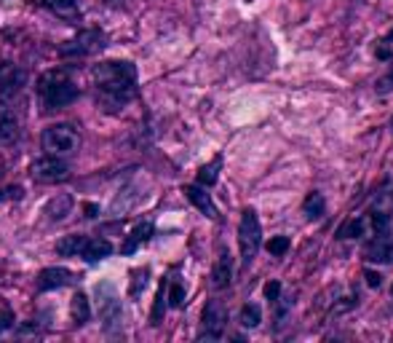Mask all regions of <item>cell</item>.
Returning a JSON list of instances; mask_svg holds the SVG:
<instances>
[{
  "instance_id": "1",
  "label": "cell",
  "mask_w": 393,
  "mask_h": 343,
  "mask_svg": "<svg viewBox=\"0 0 393 343\" xmlns=\"http://www.w3.org/2000/svg\"><path fill=\"white\" fill-rule=\"evenodd\" d=\"M94 78L96 89L108 97L118 99V102H126V99L134 97V89H137V67L126 60H110V62H99L94 67Z\"/></svg>"
},
{
  "instance_id": "2",
  "label": "cell",
  "mask_w": 393,
  "mask_h": 343,
  "mask_svg": "<svg viewBox=\"0 0 393 343\" xmlns=\"http://www.w3.org/2000/svg\"><path fill=\"white\" fill-rule=\"evenodd\" d=\"M38 97H40V105L43 111L54 113L67 108L70 102L78 99V86L72 84V78L62 70H48V73L40 75L38 81Z\"/></svg>"
},
{
  "instance_id": "3",
  "label": "cell",
  "mask_w": 393,
  "mask_h": 343,
  "mask_svg": "<svg viewBox=\"0 0 393 343\" xmlns=\"http://www.w3.org/2000/svg\"><path fill=\"white\" fill-rule=\"evenodd\" d=\"M40 145H43V150L51 153V156L64 159V156H72V153L81 147V135L72 129L70 123H57V126H48L46 132H43Z\"/></svg>"
},
{
  "instance_id": "4",
  "label": "cell",
  "mask_w": 393,
  "mask_h": 343,
  "mask_svg": "<svg viewBox=\"0 0 393 343\" xmlns=\"http://www.w3.org/2000/svg\"><path fill=\"white\" fill-rule=\"evenodd\" d=\"M260 244H262L260 218H257L254 209H244L239 223V247H241V263H244V269H249L254 255L260 252Z\"/></svg>"
},
{
  "instance_id": "5",
  "label": "cell",
  "mask_w": 393,
  "mask_h": 343,
  "mask_svg": "<svg viewBox=\"0 0 393 343\" xmlns=\"http://www.w3.org/2000/svg\"><path fill=\"white\" fill-rule=\"evenodd\" d=\"M108 46V35L102 33V30H84V33H78V35L67 40V46H62V54L64 57H89V54H96V51H102Z\"/></svg>"
},
{
  "instance_id": "6",
  "label": "cell",
  "mask_w": 393,
  "mask_h": 343,
  "mask_svg": "<svg viewBox=\"0 0 393 343\" xmlns=\"http://www.w3.org/2000/svg\"><path fill=\"white\" fill-rule=\"evenodd\" d=\"M227 325V311L220 300H209L206 308H203V317H201V332L198 338L201 341H220L222 332H225Z\"/></svg>"
},
{
  "instance_id": "7",
  "label": "cell",
  "mask_w": 393,
  "mask_h": 343,
  "mask_svg": "<svg viewBox=\"0 0 393 343\" xmlns=\"http://www.w3.org/2000/svg\"><path fill=\"white\" fill-rule=\"evenodd\" d=\"M30 172H33V177H35L38 183H62V180L70 177V167L59 156H51V153H46L43 159H38Z\"/></svg>"
},
{
  "instance_id": "8",
  "label": "cell",
  "mask_w": 393,
  "mask_h": 343,
  "mask_svg": "<svg viewBox=\"0 0 393 343\" xmlns=\"http://www.w3.org/2000/svg\"><path fill=\"white\" fill-rule=\"evenodd\" d=\"M22 135L19 129V116L13 111L8 99H0V145H13Z\"/></svg>"
},
{
  "instance_id": "9",
  "label": "cell",
  "mask_w": 393,
  "mask_h": 343,
  "mask_svg": "<svg viewBox=\"0 0 393 343\" xmlns=\"http://www.w3.org/2000/svg\"><path fill=\"white\" fill-rule=\"evenodd\" d=\"M24 84H27V73L24 70L13 67V64H3L0 67V99H8L11 102L22 91Z\"/></svg>"
},
{
  "instance_id": "10",
  "label": "cell",
  "mask_w": 393,
  "mask_h": 343,
  "mask_svg": "<svg viewBox=\"0 0 393 343\" xmlns=\"http://www.w3.org/2000/svg\"><path fill=\"white\" fill-rule=\"evenodd\" d=\"M364 257L370 260V263H391L393 260V239L388 231H380L375 233V239H372L370 244L364 247Z\"/></svg>"
},
{
  "instance_id": "11",
  "label": "cell",
  "mask_w": 393,
  "mask_h": 343,
  "mask_svg": "<svg viewBox=\"0 0 393 343\" xmlns=\"http://www.w3.org/2000/svg\"><path fill=\"white\" fill-rule=\"evenodd\" d=\"M185 196H188V201H190L193 207L201 209L209 220H215L217 218V207H215V201H212V193H206L203 185H185Z\"/></svg>"
},
{
  "instance_id": "12",
  "label": "cell",
  "mask_w": 393,
  "mask_h": 343,
  "mask_svg": "<svg viewBox=\"0 0 393 343\" xmlns=\"http://www.w3.org/2000/svg\"><path fill=\"white\" fill-rule=\"evenodd\" d=\"M72 282H75V274L67 269H46L40 271V276H38L40 290H59V287H67Z\"/></svg>"
},
{
  "instance_id": "13",
  "label": "cell",
  "mask_w": 393,
  "mask_h": 343,
  "mask_svg": "<svg viewBox=\"0 0 393 343\" xmlns=\"http://www.w3.org/2000/svg\"><path fill=\"white\" fill-rule=\"evenodd\" d=\"M150 236H153V223H137L134 225V231L129 233V239L123 242V247H120V255H134L139 247L144 244V242H150Z\"/></svg>"
},
{
  "instance_id": "14",
  "label": "cell",
  "mask_w": 393,
  "mask_h": 343,
  "mask_svg": "<svg viewBox=\"0 0 393 343\" xmlns=\"http://www.w3.org/2000/svg\"><path fill=\"white\" fill-rule=\"evenodd\" d=\"M230 282H233V255L227 249H222L215 263V271H212V284L217 290H225Z\"/></svg>"
},
{
  "instance_id": "15",
  "label": "cell",
  "mask_w": 393,
  "mask_h": 343,
  "mask_svg": "<svg viewBox=\"0 0 393 343\" xmlns=\"http://www.w3.org/2000/svg\"><path fill=\"white\" fill-rule=\"evenodd\" d=\"M70 209H72V196L70 193H59V196H54L43 207V215H46L48 220L57 223V220H64L70 215Z\"/></svg>"
},
{
  "instance_id": "16",
  "label": "cell",
  "mask_w": 393,
  "mask_h": 343,
  "mask_svg": "<svg viewBox=\"0 0 393 343\" xmlns=\"http://www.w3.org/2000/svg\"><path fill=\"white\" fill-rule=\"evenodd\" d=\"M110 255H113V244L105 242V239H89L84 252H81V257H84L86 263H99V260H105Z\"/></svg>"
},
{
  "instance_id": "17",
  "label": "cell",
  "mask_w": 393,
  "mask_h": 343,
  "mask_svg": "<svg viewBox=\"0 0 393 343\" xmlns=\"http://www.w3.org/2000/svg\"><path fill=\"white\" fill-rule=\"evenodd\" d=\"M70 317L78 327L91 319V303H89V295L86 293H75V298H72V303H70Z\"/></svg>"
},
{
  "instance_id": "18",
  "label": "cell",
  "mask_w": 393,
  "mask_h": 343,
  "mask_svg": "<svg viewBox=\"0 0 393 343\" xmlns=\"http://www.w3.org/2000/svg\"><path fill=\"white\" fill-rule=\"evenodd\" d=\"M302 212H305L308 220H321L324 215H326V201H324V196L319 191L308 193V198L302 201Z\"/></svg>"
},
{
  "instance_id": "19",
  "label": "cell",
  "mask_w": 393,
  "mask_h": 343,
  "mask_svg": "<svg viewBox=\"0 0 393 343\" xmlns=\"http://www.w3.org/2000/svg\"><path fill=\"white\" fill-rule=\"evenodd\" d=\"M86 242H89V236H81V233H75V236H64L59 244H57V252L59 255H67V257H75L84 252Z\"/></svg>"
},
{
  "instance_id": "20",
  "label": "cell",
  "mask_w": 393,
  "mask_h": 343,
  "mask_svg": "<svg viewBox=\"0 0 393 343\" xmlns=\"http://www.w3.org/2000/svg\"><path fill=\"white\" fill-rule=\"evenodd\" d=\"M220 169H222V156H217L215 161H209L206 167H201V172H198V185H203V188L215 185L220 180Z\"/></svg>"
},
{
  "instance_id": "21",
  "label": "cell",
  "mask_w": 393,
  "mask_h": 343,
  "mask_svg": "<svg viewBox=\"0 0 393 343\" xmlns=\"http://www.w3.org/2000/svg\"><path fill=\"white\" fill-rule=\"evenodd\" d=\"M364 218H351L348 223L340 225V231H337V239H358L361 233H364Z\"/></svg>"
},
{
  "instance_id": "22",
  "label": "cell",
  "mask_w": 393,
  "mask_h": 343,
  "mask_svg": "<svg viewBox=\"0 0 393 343\" xmlns=\"http://www.w3.org/2000/svg\"><path fill=\"white\" fill-rule=\"evenodd\" d=\"M260 322H262V308L257 306V303H246V306L241 308V325H244V327L254 330Z\"/></svg>"
},
{
  "instance_id": "23",
  "label": "cell",
  "mask_w": 393,
  "mask_h": 343,
  "mask_svg": "<svg viewBox=\"0 0 393 343\" xmlns=\"http://www.w3.org/2000/svg\"><path fill=\"white\" fill-rule=\"evenodd\" d=\"M166 314V284H161V290L155 295V306L150 311V325H158Z\"/></svg>"
},
{
  "instance_id": "24",
  "label": "cell",
  "mask_w": 393,
  "mask_h": 343,
  "mask_svg": "<svg viewBox=\"0 0 393 343\" xmlns=\"http://www.w3.org/2000/svg\"><path fill=\"white\" fill-rule=\"evenodd\" d=\"M147 276H150V271L147 269H137L131 274V287H129L131 298H139V295H142V290L147 287Z\"/></svg>"
},
{
  "instance_id": "25",
  "label": "cell",
  "mask_w": 393,
  "mask_h": 343,
  "mask_svg": "<svg viewBox=\"0 0 393 343\" xmlns=\"http://www.w3.org/2000/svg\"><path fill=\"white\" fill-rule=\"evenodd\" d=\"M51 11H57L59 16H72L75 13V6H78V0H43Z\"/></svg>"
},
{
  "instance_id": "26",
  "label": "cell",
  "mask_w": 393,
  "mask_h": 343,
  "mask_svg": "<svg viewBox=\"0 0 393 343\" xmlns=\"http://www.w3.org/2000/svg\"><path fill=\"white\" fill-rule=\"evenodd\" d=\"M375 54H377V60H382V62H391L393 60V30L385 38H382L380 43H377Z\"/></svg>"
},
{
  "instance_id": "27",
  "label": "cell",
  "mask_w": 393,
  "mask_h": 343,
  "mask_svg": "<svg viewBox=\"0 0 393 343\" xmlns=\"http://www.w3.org/2000/svg\"><path fill=\"white\" fill-rule=\"evenodd\" d=\"M289 244H292V242H289V236H273V239L268 242V252L275 255V257H281V255L289 252Z\"/></svg>"
},
{
  "instance_id": "28",
  "label": "cell",
  "mask_w": 393,
  "mask_h": 343,
  "mask_svg": "<svg viewBox=\"0 0 393 343\" xmlns=\"http://www.w3.org/2000/svg\"><path fill=\"white\" fill-rule=\"evenodd\" d=\"M182 303H185V287H182V282H174L169 287V306L179 308Z\"/></svg>"
},
{
  "instance_id": "29",
  "label": "cell",
  "mask_w": 393,
  "mask_h": 343,
  "mask_svg": "<svg viewBox=\"0 0 393 343\" xmlns=\"http://www.w3.org/2000/svg\"><path fill=\"white\" fill-rule=\"evenodd\" d=\"M388 225H391V215L388 212H372V228H375V233L388 231Z\"/></svg>"
},
{
  "instance_id": "30",
  "label": "cell",
  "mask_w": 393,
  "mask_h": 343,
  "mask_svg": "<svg viewBox=\"0 0 393 343\" xmlns=\"http://www.w3.org/2000/svg\"><path fill=\"white\" fill-rule=\"evenodd\" d=\"M278 295H281V282H268L265 284V298H268V300H270V303H275V300H278Z\"/></svg>"
},
{
  "instance_id": "31",
  "label": "cell",
  "mask_w": 393,
  "mask_h": 343,
  "mask_svg": "<svg viewBox=\"0 0 393 343\" xmlns=\"http://www.w3.org/2000/svg\"><path fill=\"white\" fill-rule=\"evenodd\" d=\"M364 279H367V284H370V287H380V284H382V276H380V274H375V271H367V274H364Z\"/></svg>"
},
{
  "instance_id": "32",
  "label": "cell",
  "mask_w": 393,
  "mask_h": 343,
  "mask_svg": "<svg viewBox=\"0 0 393 343\" xmlns=\"http://www.w3.org/2000/svg\"><path fill=\"white\" fill-rule=\"evenodd\" d=\"M19 196V188H6V191H0V201H8V198H16Z\"/></svg>"
},
{
  "instance_id": "33",
  "label": "cell",
  "mask_w": 393,
  "mask_h": 343,
  "mask_svg": "<svg viewBox=\"0 0 393 343\" xmlns=\"http://www.w3.org/2000/svg\"><path fill=\"white\" fill-rule=\"evenodd\" d=\"M86 218H96V204H86Z\"/></svg>"
},
{
  "instance_id": "34",
  "label": "cell",
  "mask_w": 393,
  "mask_h": 343,
  "mask_svg": "<svg viewBox=\"0 0 393 343\" xmlns=\"http://www.w3.org/2000/svg\"><path fill=\"white\" fill-rule=\"evenodd\" d=\"M391 129H393V118H391Z\"/></svg>"
},
{
  "instance_id": "35",
  "label": "cell",
  "mask_w": 393,
  "mask_h": 343,
  "mask_svg": "<svg viewBox=\"0 0 393 343\" xmlns=\"http://www.w3.org/2000/svg\"><path fill=\"white\" fill-rule=\"evenodd\" d=\"M391 295H393V287H391Z\"/></svg>"
}]
</instances>
